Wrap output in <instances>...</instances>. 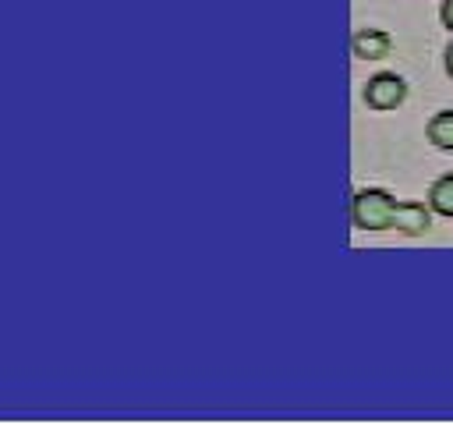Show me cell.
<instances>
[{"label":"cell","mask_w":453,"mask_h":425,"mask_svg":"<svg viewBox=\"0 0 453 425\" xmlns=\"http://www.w3.org/2000/svg\"><path fill=\"white\" fill-rule=\"evenodd\" d=\"M425 135L435 149H453V110H439L428 124H425Z\"/></svg>","instance_id":"cell-5"},{"label":"cell","mask_w":453,"mask_h":425,"mask_svg":"<svg viewBox=\"0 0 453 425\" xmlns=\"http://www.w3.org/2000/svg\"><path fill=\"white\" fill-rule=\"evenodd\" d=\"M442 67H446V74L453 78V42L446 46V53H442Z\"/></svg>","instance_id":"cell-8"},{"label":"cell","mask_w":453,"mask_h":425,"mask_svg":"<svg viewBox=\"0 0 453 425\" xmlns=\"http://www.w3.org/2000/svg\"><path fill=\"white\" fill-rule=\"evenodd\" d=\"M389 50H393V39L382 28H357L350 35V53L357 60H382V57H389Z\"/></svg>","instance_id":"cell-3"},{"label":"cell","mask_w":453,"mask_h":425,"mask_svg":"<svg viewBox=\"0 0 453 425\" xmlns=\"http://www.w3.org/2000/svg\"><path fill=\"white\" fill-rule=\"evenodd\" d=\"M396 198L382 188H361L350 198V223L357 230H393V216H396Z\"/></svg>","instance_id":"cell-1"},{"label":"cell","mask_w":453,"mask_h":425,"mask_svg":"<svg viewBox=\"0 0 453 425\" xmlns=\"http://www.w3.org/2000/svg\"><path fill=\"white\" fill-rule=\"evenodd\" d=\"M403 99H407V81H403L400 74H393V71H379V74H372L368 85H365V103H368L372 110H379V113L396 110Z\"/></svg>","instance_id":"cell-2"},{"label":"cell","mask_w":453,"mask_h":425,"mask_svg":"<svg viewBox=\"0 0 453 425\" xmlns=\"http://www.w3.org/2000/svg\"><path fill=\"white\" fill-rule=\"evenodd\" d=\"M393 230L407 234V237H421L432 230V205L421 202H400L396 216H393Z\"/></svg>","instance_id":"cell-4"},{"label":"cell","mask_w":453,"mask_h":425,"mask_svg":"<svg viewBox=\"0 0 453 425\" xmlns=\"http://www.w3.org/2000/svg\"><path fill=\"white\" fill-rule=\"evenodd\" d=\"M439 18H442V28H449V32H453V0H442Z\"/></svg>","instance_id":"cell-7"},{"label":"cell","mask_w":453,"mask_h":425,"mask_svg":"<svg viewBox=\"0 0 453 425\" xmlns=\"http://www.w3.org/2000/svg\"><path fill=\"white\" fill-rule=\"evenodd\" d=\"M428 205L439 216H453V174H442L432 188H428Z\"/></svg>","instance_id":"cell-6"}]
</instances>
